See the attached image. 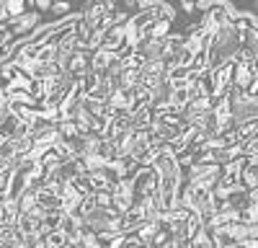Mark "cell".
Here are the masks:
<instances>
[{
	"label": "cell",
	"mask_w": 258,
	"mask_h": 248,
	"mask_svg": "<svg viewBox=\"0 0 258 248\" xmlns=\"http://www.w3.org/2000/svg\"><path fill=\"white\" fill-rule=\"evenodd\" d=\"M168 31H170V21H168V18H160V21H155V24L147 29V39L165 41V39H168Z\"/></svg>",
	"instance_id": "6da1fadb"
},
{
	"label": "cell",
	"mask_w": 258,
	"mask_h": 248,
	"mask_svg": "<svg viewBox=\"0 0 258 248\" xmlns=\"http://www.w3.org/2000/svg\"><path fill=\"white\" fill-rule=\"evenodd\" d=\"M39 24V18L34 16V13H26L24 16V21H18V24H16V29H13V34H26L29 29H34Z\"/></svg>",
	"instance_id": "7a4b0ae2"
},
{
	"label": "cell",
	"mask_w": 258,
	"mask_h": 248,
	"mask_svg": "<svg viewBox=\"0 0 258 248\" xmlns=\"http://www.w3.org/2000/svg\"><path fill=\"white\" fill-rule=\"evenodd\" d=\"M70 0H54V6H52V13H57V16H68L70 13Z\"/></svg>",
	"instance_id": "3957f363"
},
{
	"label": "cell",
	"mask_w": 258,
	"mask_h": 248,
	"mask_svg": "<svg viewBox=\"0 0 258 248\" xmlns=\"http://www.w3.org/2000/svg\"><path fill=\"white\" fill-rule=\"evenodd\" d=\"M181 8L186 13H194V11H197V3H194V0H181Z\"/></svg>",
	"instance_id": "277c9868"
},
{
	"label": "cell",
	"mask_w": 258,
	"mask_h": 248,
	"mask_svg": "<svg viewBox=\"0 0 258 248\" xmlns=\"http://www.w3.org/2000/svg\"><path fill=\"white\" fill-rule=\"evenodd\" d=\"M34 3H36L41 11H49V8L54 6V0H34Z\"/></svg>",
	"instance_id": "5b68a950"
},
{
	"label": "cell",
	"mask_w": 258,
	"mask_h": 248,
	"mask_svg": "<svg viewBox=\"0 0 258 248\" xmlns=\"http://www.w3.org/2000/svg\"><path fill=\"white\" fill-rule=\"evenodd\" d=\"M96 3H106V0H96Z\"/></svg>",
	"instance_id": "8992f818"
},
{
	"label": "cell",
	"mask_w": 258,
	"mask_h": 248,
	"mask_svg": "<svg viewBox=\"0 0 258 248\" xmlns=\"http://www.w3.org/2000/svg\"><path fill=\"white\" fill-rule=\"evenodd\" d=\"M255 11H258V0H255Z\"/></svg>",
	"instance_id": "52a82bcc"
}]
</instances>
